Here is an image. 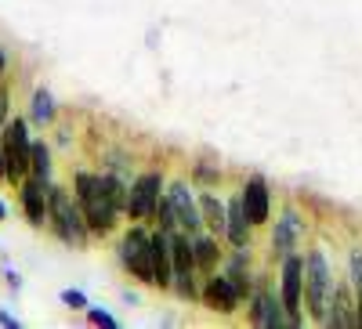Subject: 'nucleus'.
<instances>
[{"mask_svg": "<svg viewBox=\"0 0 362 329\" xmlns=\"http://www.w3.org/2000/svg\"><path fill=\"white\" fill-rule=\"evenodd\" d=\"M192 253H196V272L203 275H214L218 272V261H221V243H218V235L214 232H206V235H192Z\"/></svg>", "mask_w": 362, "mask_h": 329, "instance_id": "17", "label": "nucleus"}, {"mask_svg": "<svg viewBox=\"0 0 362 329\" xmlns=\"http://www.w3.org/2000/svg\"><path fill=\"white\" fill-rule=\"evenodd\" d=\"M250 322L254 325H268V329H279L290 322L286 308H283V297H272V293H257L254 304H250Z\"/></svg>", "mask_w": 362, "mask_h": 329, "instance_id": "14", "label": "nucleus"}, {"mask_svg": "<svg viewBox=\"0 0 362 329\" xmlns=\"http://www.w3.org/2000/svg\"><path fill=\"white\" fill-rule=\"evenodd\" d=\"M167 203H170V210H174V221L181 232H189L196 235L203 228V214H199V199L192 196V189L185 181H170L167 185Z\"/></svg>", "mask_w": 362, "mask_h": 329, "instance_id": "8", "label": "nucleus"}, {"mask_svg": "<svg viewBox=\"0 0 362 329\" xmlns=\"http://www.w3.org/2000/svg\"><path fill=\"white\" fill-rule=\"evenodd\" d=\"M29 174L40 177V181H51V148L44 141H33V152H29Z\"/></svg>", "mask_w": 362, "mask_h": 329, "instance_id": "19", "label": "nucleus"}, {"mask_svg": "<svg viewBox=\"0 0 362 329\" xmlns=\"http://www.w3.org/2000/svg\"><path fill=\"white\" fill-rule=\"evenodd\" d=\"M163 192H167V185H163V174L160 170L138 174L134 181H131V189H127V217L131 221H153Z\"/></svg>", "mask_w": 362, "mask_h": 329, "instance_id": "5", "label": "nucleus"}, {"mask_svg": "<svg viewBox=\"0 0 362 329\" xmlns=\"http://www.w3.org/2000/svg\"><path fill=\"white\" fill-rule=\"evenodd\" d=\"M250 221H247V210H243V199L232 196L228 199V225H225V239L232 243V250H243L250 246Z\"/></svg>", "mask_w": 362, "mask_h": 329, "instance_id": "15", "label": "nucleus"}, {"mask_svg": "<svg viewBox=\"0 0 362 329\" xmlns=\"http://www.w3.org/2000/svg\"><path fill=\"white\" fill-rule=\"evenodd\" d=\"M326 325H358V304L351 301V289H348L344 282H337V286H334Z\"/></svg>", "mask_w": 362, "mask_h": 329, "instance_id": "16", "label": "nucleus"}, {"mask_svg": "<svg viewBox=\"0 0 362 329\" xmlns=\"http://www.w3.org/2000/svg\"><path fill=\"white\" fill-rule=\"evenodd\" d=\"M8 102H11V91L0 87V131H4V124H8Z\"/></svg>", "mask_w": 362, "mask_h": 329, "instance_id": "25", "label": "nucleus"}, {"mask_svg": "<svg viewBox=\"0 0 362 329\" xmlns=\"http://www.w3.org/2000/svg\"><path fill=\"white\" fill-rule=\"evenodd\" d=\"M87 322H90V325H105V329H116V318H112L109 311H102V308H87Z\"/></svg>", "mask_w": 362, "mask_h": 329, "instance_id": "23", "label": "nucleus"}, {"mask_svg": "<svg viewBox=\"0 0 362 329\" xmlns=\"http://www.w3.org/2000/svg\"><path fill=\"white\" fill-rule=\"evenodd\" d=\"M0 145H4V152H8V185H22V177H29V152H33V141H29L22 116L4 124Z\"/></svg>", "mask_w": 362, "mask_h": 329, "instance_id": "6", "label": "nucleus"}, {"mask_svg": "<svg viewBox=\"0 0 362 329\" xmlns=\"http://www.w3.org/2000/svg\"><path fill=\"white\" fill-rule=\"evenodd\" d=\"M119 261L131 272V279H138L141 286H156V272H153V235L141 225L127 228L119 235Z\"/></svg>", "mask_w": 362, "mask_h": 329, "instance_id": "4", "label": "nucleus"}, {"mask_svg": "<svg viewBox=\"0 0 362 329\" xmlns=\"http://www.w3.org/2000/svg\"><path fill=\"white\" fill-rule=\"evenodd\" d=\"M62 304L73 308V311H87V308H90V304H87V297H83L80 289H62Z\"/></svg>", "mask_w": 362, "mask_h": 329, "instance_id": "22", "label": "nucleus"}, {"mask_svg": "<svg viewBox=\"0 0 362 329\" xmlns=\"http://www.w3.org/2000/svg\"><path fill=\"white\" fill-rule=\"evenodd\" d=\"M29 116H33V124H40V127L54 124V102H51V95L44 91V87L33 91V109H29Z\"/></svg>", "mask_w": 362, "mask_h": 329, "instance_id": "20", "label": "nucleus"}, {"mask_svg": "<svg viewBox=\"0 0 362 329\" xmlns=\"http://www.w3.org/2000/svg\"><path fill=\"white\" fill-rule=\"evenodd\" d=\"M4 69H8V54H4V47H0V76H4Z\"/></svg>", "mask_w": 362, "mask_h": 329, "instance_id": "29", "label": "nucleus"}, {"mask_svg": "<svg viewBox=\"0 0 362 329\" xmlns=\"http://www.w3.org/2000/svg\"><path fill=\"white\" fill-rule=\"evenodd\" d=\"M0 181L8 185V152H4V145H0Z\"/></svg>", "mask_w": 362, "mask_h": 329, "instance_id": "26", "label": "nucleus"}, {"mask_svg": "<svg viewBox=\"0 0 362 329\" xmlns=\"http://www.w3.org/2000/svg\"><path fill=\"white\" fill-rule=\"evenodd\" d=\"M153 272H156V289L174 286V261H170V232L167 228L153 232Z\"/></svg>", "mask_w": 362, "mask_h": 329, "instance_id": "13", "label": "nucleus"}, {"mask_svg": "<svg viewBox=\"0 0 362 329\" xmlns=\"http://www.w3.org/2000/svg\"><path fill=\"white\" fill-rule=\"evenodd\" d=\"M47 185L51 181H40V177H22V185H18V203H22V214H25V221L33 225V228H40L44 221H47Z\"/></svg>", "mask_w": 362, "mask_h": 329, "instance_id": "12", "label": "nucleus"}, {"mask_svg": "<svg viewBox=\"0 0 362 329\" xmlns=\"http://www.w3.org/2000/svg\"><path fill=\"white\" fill-rule=\"evenodd\" d=\"M47 221L66 246H76V250L87 246L90 228H87V217L80 210V199H73L62 185H47Z\"/></svg>", "mask_w": 362, "mask_h": 329, "instance_id": "1", "label": "nucleus"}, {"mask_svg": "<svg viewBox=\"0 0 362 329\" xmlns=\"http://www.w3.org/2000/svg\"><path fill=\"white\" fill-rule=\"evenodd\" d=\"M239 199H243L247 221H250L254 228L268 225V217H272V192H268V181H264L261 174H250V177H247L243 189H239Z\"/></svg>", "mask_w": 362, "mask_h": 329, "instance_id": "10", "label": "nucleus"}, {"mask_svg": "<svg viewBox=\"0 0 362 329\" xmlns=\"http://www.w3.org/2000/svg\"><path fill=\"white\" fill-rule=\"evenodd\" d=\"M305 232H308L305 217H300V214L293 210V206H286V210L279 214V221H276V228H272V250H276V257L293 253V250H297V243L305 239Z\"/></svg>", "mask_w": 362, "mask_h": 329, "instance_id": "11", "label": "nucleus"}, {"mask_svg": "<svg viewBox=\"0 0 362 329\" xmlns=\"http://www.w3.org/2000/svg\"><path fill=\"white\" fill-rule=\"evenodd\" d=\"M0 325H8V329H18V318H11L4 308H0Z\"/></svg>", "mask_w": 362, "mask_h": 329, "instance_id": "28", "label": "nucleus"}, {"mask_svg": "<svg viewBox=\"0 0 362 329\" xmlns=\"http://www.w3.org/2000/svg\"><path fill=\"white\" fill-rule=\"evenodd\" d=\"M192 174H196V181H206V185H218V181H221V170H210V167H203V163H199Z\"/></svg>", "mask_w": 362, "mask_h": 329, "instance_id": "24", "label": "nucleus"}, {"mask_svg": "<svg viewBox=\"0 0 362 329\" xmlns=\"http://www.w3.org/2000/svg\"><path fill=\"white\" fill-rule=\"evenodd\" d=\"M4 214H8V206H4V203H0V221H4Z\"/></svg>", "mask_w": 362, "mask_h": 329, "instance_id": "30", "label": "nucleus"}, {"mask_svg": "<svg viewBox=\"0 0 362 329\" xmlns=\"http://www.w3.org/2000/svg\"><path fill=\"white\" fill-rule=\"evenodd\" d=\"M199 214H203V228L214 232L218 239H225V225H228V203H221V196L203 192L199 196Z\"/></svg>", "mask_w": 362, "mask_h": 329, "instance_id": "18", "label": "nucleus"}, {"mask_svg": "<svg viewBox=\"0 0 362 329\" xmlns=\"http://www.w3.org/2000/svg\"><path fill=\"white\" fill-rule=\"evenodd\" d=\"M73 189H76V199H80V210H83V217H87L90 235H109V232L116 228L119 210L112 206L109 192L102 189V177H98V174H87V170H76Z\"/></svg>", "mask_w": 362, "mask_h": 329, "instance_id": "2", "label": "nucleus"}, {"mask_svg": "<svg viewBox=\"0 0 362 329\" xmlns=\"http://www.w3.org/2000/svg\"><path fill=\"white\" fill-rule=\"evenodd\" d=\"M351 289H355V297H362V250H351Z\"/></svg>", "mask_w": 362, "mask_h": 329, "instance_id": "21", "label": "nucleus"}, {"mask_svg": "<svg viewBox=\"0 0 362 329\" xmlns=\"http://www.w3.org/2000/svg\"><path fill=\"white\" fill-rule=\"evenodd\" d=\"M4 279H8V286H11V289H18V282H22L15 268H4Z\"/></svg>", "mask_w": 362, "mask_h": 329, "instance_id": "27", "label": "nucleus"}, {"mask_svg": "<svg viewBox=\"0 0 362 329\" xmlns=\"http://www.w3.org/2000/svg\"><path fill=\"white\" fill-rule=\"evenodd\" d=\"M334 286H337V279H334V268H329L326 253L319 246H312L305 257V308H308V318L319 325H326Z\"/></svg>", "mask_w": 362, "mask_h": 329, "instance_id": "3", "label": "nucleus"}, {"mask_svg": "<svg viewBox=\"0 0 362 329\" xmlns=\"http://www.w3.org/2000/svg\"><path fill=\"white\" fill-rule=\"evenodd\" d=\"M199 301L203 308L218 311V315H232L239 311V301H243V293H239V286L228 279V275H206V286L199 289Z\"/></svg>", "mask_w": 362, "mask_h": 329, "instance_id": "9", "label": "nucleus"}, {"mask_svg": "<svg viewBox=\"0 0 362 329\" xmlns=\"http://www.w3.org/2000/svg\"><path fill=\"white\" fill-rule=\"evenodd\" d=\"M279 279H283L279 282V297H283V308L290 315V325H300V304H305V257L286 253Z\"/></svg>", "mask_w": 362, "mask_h": 329, "instance_id": "7", "label": "nucleus"}]
</instances>
